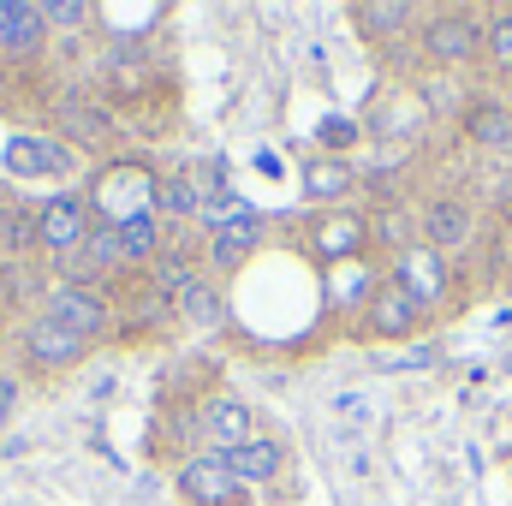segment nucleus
Returning a JSON list of instances; mask_svg holds the SVG:
<instances>
[{"label":"nucleus","instance_id":"aec40b11","mask_svg":"<svg viewBox=\"0 0 512 506\" xmlns=\"http://www.w3.org/2000/svg\"><path fill=\"white\" fill-rule=\"evenodd\" d=\"M352 191V161H340V155H328V161H316L310 173H304V197L310 203H334V197H346Z\"/></svg>","mask_w":512,"mask_h":506},{"label":"nucleus","instance_id":"9b49d317","mask_svg":"<svg viewBox=\"0 0 512 506\" xmlns=\"http://www.w3.org/2000/svg\"><path fill=\"white\" fill-rule=\"evenodd\" d=\"M66 167H72V155H66L60 137L18 131V137L6 143V173H18V179H42V173H66Z\"/></svg>","mask_w":512,"mask_h":506},{"label":"nucleus","instance_id":"cd10ccee","mask_svg":"<svg viewBox=\"0 0 512 506\" xmlns=\"http://www.w3.org/2000/svg\"><path fill=\"white\" fill-rule=\"evenodd\" d=\"M12 399H18V381H12V376H0V417L12 411Z\"/></svg>","mask_w":512,"mask_h":506},{"label":"nucleus","instance_id":"5701e85b","mask_svg":"<svg viewBox=\"0 0 512 506\" xmlns=\"http://www.w3.org/2000/svg\"><path fill=\"white\" fill-rule=\"evenodd\" d=\"M42 18H48V30H78V24H90V6L84 0H42Z\"/></svg>","mask_w":512,"mask_h":506},{"label":"nucleus","instance_id":"4468645a","mask_svg":"<svg viewBox=\"0 0 512 506\" xmlns=\"http://www.w3.org/2000/svg\"><path fill=\"white\" fill-rule=\"evenodd\" d=\"M227 465H233V477L245 483V489H256V483H274L280 471H286V447L274 441V435H251L245 447H233V453H221Z\"/></svg>","mask_w":512,"mask_h":506},{"label":"nucleus","instance_id":"1a4fd4ad","mask_svg":"<svg viewBox=\"0 0 512 506\" xmlns=\"http://www.w3.org/2000/svg\"><path fill=\"white\" fill-rule=\"evenodd\" d=\"M84 352H90V340L66 334V328L48 322V316H36V322L24 328V358H30L36 370H72V364H84Z\"/></svg>","mask_w":512,"mask_h":506},{"label":"nucleus","instance_id":"c756f323","mask_svg":"<svg viewBox=\"0 0 512 506\" xmlns=\"http://www.w3.org/2000/svg\"><path fill=\"white\" fill-rule=\"evenodd\" d=\"M507 78H512V72H507Z\"/></svg>","mask_w":512,"mask_h":506},{"label":"nucleus","instance_id":"f3484780","mask_svg":"<svg viewBox=\"0 0 512 506\" xmlns=\"http://www.w3.org/2000/svg\"><path fill=\"white\" fill-rule=\"evenodd\" d=\"M42 36H48L42 6H30V0H0V54H36Z\"/></svg>","mask_w":512,"mask_h":506},{"label":"nucleus","instance_id":"393cba45","mask_svg":"<svg viewBox=\"0 0 512 506\" xmlns=\"http://www.w3.org/2000/svg\"><path fill=\"white\" fill-rule=\"evenodd\" d=\"M483 48L495 54V66H501V72H512V12H501V18L483 30Z\"/></svg>","mask_w":512,"mask_h":506},{"label":"nucleus","instance_id":"ddd939ff","mask_svg":"<svg viewBox=\"0 0 512 506\" xmlns=\"http://www.w3.org/2000/svg\"><path fill=\"white\" fill-rule=\"evenodd\" d=\"M423 245L429 251H459V245H471V209L459 203V197H435L429 209H423Z\"/></svg>","mask_w":512,"mask_h":506},{"label":"nucleus","instance_id":"6ab92c4d","mask_svg":"<svg viewBox=\"0 0 512 506\" xmlns=\"http://www.w3.org/2000/svg\"><path fill=\"white\" fill-rule=\"evenodd\" d=\"M114 233L126 245V268H143V262H155V251H161V215H131Z\"/></svg>","mask_w":512,"mask_h":506},{"label":"nucleus","instance_id":"f257e3e1","mask_svg":"<svg viewBox=\"0 0 512 506\" xmlns=\"http://www.w3.org/2000/svg\"><path fill=\"white\" fill-rule=\"evenodd\" d=\"M90 215L102 227H120L131 215H155V173L149 167H108L96 185H90Z\"/></svg>","mask_w":512,"mask_h":506},{"label":"nucleus","instance_id":"7ed1b4c3","mask_svg":"<svg viewBox=\"0 0 512 506\" xmlns=\"http://www.w3.org/2000/svg\"><path fill=\"white\" fill-rule=\"evenodd\" d=\"M90 227H96V215H90V197H78V191H60L36 209V245L54 256H72L90 239Z\"/></svg>","mask_w":512,"mask_h":506},{"label":"nucleus","instance_id":"423d86ee","mask_svg":"<svg viewBox=\"0 0 512 506\" xmlns=\"http://www.w3.org/2000/svg\"><path fill=\"white\" fill-rule=\"evenodd\" d=\"M483 30H489V24H477L471 12H441V18L423 30V48H429L435 66H465V60L483 54Z\"/></svg>","mask_w":512,"mask_h":506},{"label":"nucleus","instance_id":"f8f14e48","mask_svg":"<svg viewBox=\"0 0 512 506\" xmlns=\"http://www.w3.org/2000/svg\"><path fill=\"white\" fill-rule=\"evenodd\" d=\"M364 239H370V221L364 215H346V209H334V215H322L316 227H310V251L322 256V262H346V256L364 251Z\"/></svg>","mask_w":512,"mask_h":506},{"label":"nucleus","instance_id":"b1692460","mask_svg":"<svg viewBox=\"0 0 512 506\" xmlns=\"http://www.w3.org/2000/svg\"><path fill=\"white\" fill-rule=\"evenodd\" d=\"M251 251H256V239H233V233H221V239L209 245V262H215V268H245Z\"/></svg>","mask_w":512,"mask_h":506},{"label":"nucleus","instance_id":"a878e982","mask_svg":"<svg viewBox=\"0 0 512 506\" xmlns=\"http://www.w3.org/2000/svg\"><path fill=\"white\" fill-rule=\"evenodd\" d=\"M72 120H78V137H102V131H108V114H102V108H72Z\"/></svg>","mask_w":512,"mask_h":506},{"label":"nucleus","instance_id":"f03ea898","mask_svg":"<svg viewBox=\"0 0 512 506\" xmlns=\"http://www.w3.org/2000/svg\"><path fill=\"white\" fill-rule=\"evenodd\" d=\"M42 316H48V322H60V328H66V334H78V340H96V334H108L114 304H108V292H102V286L60 280V286H48Z\"/></svg>","mask_w":512,"mask_h":506},{"label":"nucleus","instance_id":"dca6fc26","mask_svg":"<svg viewBox=\"0 0 512 506\" xmlns=\"http://www.w3.org/2000/svg\"><path fill=\"white\" fill-rule=\"evenodd\" d=\"M167 298H173V316L191 322V328H221V322H227V304H221V292H215L203 274H185Z\"/></svg>","mask_w":512,"mask_h":506},{"label":"nucleus","instance_id":"412c9836","mask_svg":"<svg viewBox=\"0 0 512 506\" xmlns=\"http://www.w3.org/2000/svg\"><path fill=\"white\" fill-rule=\"evenodd\" d=\"M471 137H477L483 149H512V108L477 102V108H471Z\"/></svg>","mask_w":512,"mask_h":506},{"label":"nucleus","instance_id":"a211bd4d","mask_svg":"<svg viewBox=\"0 0 512 506\" xmlns=\"http://www.w3.org/2000/svg\"><path fill=\"white\" fill-rule=\"evenodd\" d=\"M197 221H209L215 239H221V233H233V239H262V215H256L245 197H209Z\"/></svg>","mask_w":512,"mask_h":506},{"label":"nucleus","instance_id":"2eb2a0df","mask_svg":"<svg viewBox=\"0 0 512 506\" xmlns=\"http://www.w3.org/2000/svg\"><path fill=\"white\" fill-rule=\"evenodd\" d=\"M203 203H209V197H203L197 173H185V167L155 173V215H161V221H197Z\"/></svg>","mask_w":512,"mask_h":506},{"label":"nucleus","instance_id":"20e7f679","mask_svg":"<svg viewBox=\"0 0 512 506\" xmlns=\"http://www.w3.org/2000/svg\"><path fill=\"white\" fill-rule=\"evenodd\" d=\"M179 495L191 506H245V483L233 477L221 453H197L179 465Z\"/></svg>","mask_w":512,"mask_h":506},{"label":"nucleus","instance_id":"6e6552de","mask_svg":"<svg viewBox=\"0 0 512 506\" xmlns=\"http://www.w3.org/2000/svg\"><path fill=\"white\" fill-rule=\"evenodd\" d=\"M393 280L429 310V304H441L447 298V256L429 251V245H405L399 251V262H393Z\"/></svg>","mask_w":512,"mask_h":506},{"label":"nucleus","instance_id":"4be33fe9","mask_svg":"<svg viewBox=\"0 0 512 506\" xmlns=\"http://www.w3.org/2000/svg\"><path fill=\"white\" fill-rule=\"evenodd\" d=\"M417 12L405 6V0H376V6H358V24L370 30V36H393V30H405Z\"/></svg>","mask_w":512,"mask_h":506},{"label":"nucleus","instance_id":"9d476101","mask_svg":"<svg viewBox=\"0 0 512 506\" xmlns=\"http://www.w3.org/2000/svg\"><path fill=\"white\" fill-rule=\"evenodd\" d=\"M197 429H203L209 453H233V447H245V441L256 435L251 405H245V399H209L203 417H197Z\"/></svg>","mask_w":512,"mask_h":506},{"label":"nucleus","instance_id":"c85d7f7f","mask_svg":"<svg viewBox=\"0 0 512 506\" xmlns=\"http://www.w3.org/2000/svg\"><path fill=\"white\" fill-rule=\"evenodd\" d=\"M0 239H6V215H0Z\"/></svg>","mask_w":512,"mask_h":506},{"label":"nucleus","instance_id":"39448f33","mask_svg":"<svg viewBox=\"0 0 512 506\" xmlns=\"http://www.w3.org/2000/svg\"><path fill=\"white\" fill-rule=\"evenodd\" d=\"M364 316H370V334L376 340H405V334H417V322H423V304L387 274L370 286V298H364Z\"/></svg>","mask_w":512,"mask_h":506},{"label":"nucleus","instance_id":"0eeeda50","mask_svg":"<svg viewBox=\"0 0 512 506\" xmlns=\"http://www.w3.org/2000/svg\"><path fill=\"white\" fill-rule=\"evenodd\" d=\"M108 274H126V245H120V233H114V227H102V221H96V227H90V239L66 256V280L96 286V280H108Z\"/></svg>","mask_w":512,"mask_h":506},{"label":"nucleus","instance_id":"bb28decb","mask_svg":"<svg viewBox=\"0 0 512 506\" xmlns=\"http://www.w3.org/2000/svg\"><path fill=\"white\" fill-rule=\"evenodd\" d=\"M352 137H358L352 120H340V114H334V120H322V143H334V149H340V143H352Z\"/></svg>","mask_w":512,"mask_h":506}]
</instances>
